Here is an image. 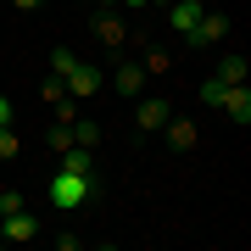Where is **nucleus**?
<instances>
[{
    "mask_svg": "<svg viewBox=\"0 0 251 251\" xmlns=\"http://www.w3.org/2000/svg\"><path fill=\"white\" fill-rule=\"evenodd\" d=\"M90 190H95V173H67V168H56L50 201H56V212H78V206L90 201Z\"/></svg>",
    "mask_w": 251,
    "mask_h": 251,
    "instance_id": "1",
    "label": "nucleus"
},
{
    "mask_svg": "<svg viewBox=\"0 0 251 251\" xmlns=\"http://www.w3.org/2000/svg\"><path fill=\"white\" fill-rule=\"evenodd\" d=\"M134 100H140V106H134V123L145 128V134H156V128L173 117V106H168L162 95H134Z\"/></svg>",
    "mask_w": 251,
    "mask_h": 251,
    "instance_id": "2",
    "label": "nucleus"
},
{
    "mask_svg": "<svg viewBox=\"0 0 251 251\" xmlns=\"http://www.w3.org/2000/svg\"><path fill=\"white\" fill-rule=\"evenodd\" d=\"M218 106H224V117H229V123H251V90H246V84H224V95H218Z\"/></svg>",
    "mask_w": 251,
    "mask_h": 251,
    "instance_id": "3",
    "label": "nucleus"
},
{
    "mask_svg": "<svg viewBox=\"0 0 251 251\" xmlns=\"http://www.w3.org/2000/svg\"><path fill=\"white\" fill-rule=\"evenodd\" d=\"M224 34H229V23H224V11H201L196 28H190V39H196L201 50H212V45H224Z\"/></svg>",
    "mask_w": 251,
    "mask_h": 251,
    "instance_id": "4",
    "label": "nucleus"
},
{
    "mask_svg": "<svg viewBox=\"0 0 251 251\" xmlns=\"http://www.w3.org/2000/svg\"><path fill=\"white\" fill-rule=\"evenodd\" d=\"M62 84H67V95H73V100H90V95L100 90V67H90V62H78V67H73V73H67Z\"/></svg>",
    "mask_w": 251,
    "mask_h": 251,
    "instance_id": "5",
    "label": "nucleus"
},
{
    "mask_svg": "<svg viewBox=\"0 0 251 251\" xmlns=\"http://www.w3.org/2000/svg\"><path fill=\"white\" fill-rule=\"evenodd\" d=\"M34 234H39V218H34V212H6V224H0V240L23 246V240H34Z\"/></svg>",
    "mask_w": 251,
    "mask_h": 251,
    "instance_id": "6",
    "label": "nucleus"
},
{
    "mask_svg": "<svg viewBox=\"0 0 251 251\" xmlns=\"http://www.w3.org/2000/svg\"><path fill=\"white\" fill-rule=\"evenodd\" d=\"M201 0H168V23L179 28V34H190V28H196V17H201Z\"/></svg>",
    "mask_w": 251,
    "mask_h": 251,
    "instance_id": "7",
    "label": "nucleus"
},
{
    "mask_svg": "<svg viewBox=\"0 0 251 251\" xmlns=\"http://www.w3.org/2000/svg\"><path fill=\"white\" fill-rule=\"evenodd\" d=\"M112 84H117V95H145V67L140 62H123Z\"/></svg>",
    "mask_w": 251,
    "mask_h": 251,
    "instance_id": "8",
    "label": "nucleus"
},
{
    "mask_svg": "<svg viewBox=\"0 0 251 251\" xmlns=\"http://www.w3.org/2000/svg\"><path fill=\"white\" fill-rule=\"evenodd\" d=\"M162 128H168V145H173V151H190V145H196V123H190V117H168Z\"/></svg>",
    "mask_w": 251,
    "mask_h": 251,
    "instance_id": "9",
    "label": "nucleus"
},
{
    "mask_svg": "<svg viewBox=\"0 0 251 251\" xmlns=\"http://www.w3.org/2000/svg\"><path fill=\"white\" fill-rule=\"evenodd\" d=\"M56 156H62L67 173H95V151L90 145H67V151H56Z\"/></svg>",
    "mask_w": 251,
    "mask_h": 251,
    "instance_id": "10",
    "label": "nucleus"
},
{
    "mask_svg": "<svg viewBox=\"0 0 251 251\" xmlns=\"http://www.w3.org/2000/svg\"><path fill=\"white\" fill-rule=\"evenodd\" d=\"M246 67H251L246 56H224V62H218V73H212V78H218V84H246Z\"/></svg>",
    "mask_w": 251,
    "mask_h": 251,
    "instance_id": "11",
    "label": "nucleus"
},
{
    "mask_svg": "<svg viewBox=\"0 0 251 251\" xmlns=\"http://www.w3.org/2000/svg\"><path fill=\"white\" fill-rule=\"evenodd\" d=\"M95 34L106 39V45H123V39H128V28H123V23H117L112 11H106V17H95Z\"/></svg>",
    "mask_w": 251,
    "mask_h": 251,
    "instance_id": "12",
    "label": "nucleus"
},
{
    "mask_svg": "<svg viewBox=\"0 0 251 251\" xmlns=\"http://www.w3.org/2000/svg\"><path fill=\"white\" fill-rule=\"evenodd\" d=\"M73 67H78V56H73L67 45H56V50H50V78H67Z\"/></svg>",
    "mask_w": 251,
    "mask_h": 251,
    "instance_id": "13",
    "label": "nucleus"
},
{
    "mask_svg": "<svg viewBox=\"0 0 251 251\" xmlns=\"http://www.w3.org/2000/svg\"><path fill=\"white\" fill-rule=\"evenodd\" d=\"M73 145H90V151H95V145H100V128L95 123H73Z\"/></svg>",
    "mask_w": 251,
    "mask_h": 251,
    "instance_id": "14",
    "label": "nucleus"
},
{
    "mask_svg": "<svg viewBox=\"0 0 251 251\" xmlns=\"http://www.w3.org/2000/svg\"><path fill=\"white\" fill-rule=\"evenodd\" d=\"M17 156V134H11V123H0V162Z\"/></svg>",
    "mask_w": 251,
    "mask_h": 251,
    "instance_id": "15",
    "label": "nucleus"
},
{
    "mask_svg": "<svg viewBox=\"0 0 251 251\" xmlns=\"http://www.w3.org/2000/svg\"><path fill=\"white\" fill-rule=\"evenodd\" d=\"M145 73H168L173 67V56H162V50H145V62H140Z\"/></svg>",
    "mask_w": 251,
    "mask_h": 251,
    "instance_id": "16",
    "label": "nucleus"
},
{
    "mask_svg": "<svg viewBox=\"0 0 251 251\" xmlns=\"http://www.w3.org/2000/svg\"><path fill=\"white\" fill-rule=\"evenodd\" d=\"M6 212H23V190H0V218Z\"/></svg>",
    "mask_w": 251,
    "mask_h": 251,
    "instance_id": "17",
    "label": "nucleus"
},
{
    "mask_svg": "<svg viewBox=\"0 0 251 251\" xmlns=\"http://www.w3.org/2000/svg\"><path fill=\"white\" fill-rule=\"evenodd\" d=\"M39 95H45V100H50V106H56V100H62V95H67V84H62V78H45V90H39Z\"/></svg>",
    "mask_w": 251,
    "mask_h": 251,
    "instance_id": "18",
    "label": "nucleus"
},
{
    "mask_svg": "<svg viewBox=\"0 0 251 251\" xmlns=\"http://www.w3.org/2000/svg\"><path fill=\"white\" fill-rule=\"evenodd\" d=\"M218 95H224V84H218V78H206V84H201V100H206V106H218Z\"/></svg>",
    "mask_w": 251,
    "mask_h": 251,
    "instance_id": "19",
    "label": "nucleus"
},
{
    "mask_svg": "<svg viewBox=\"0 0 251 251\" xmlns=\"http://www.w3.org/2000/svg\"><path fill=\"white\" fill-rule=\"evenodd\" d=\"M0 123H11V100L6 95H0Z\"/></svg>",
    "mask_w": 251,
    "mask_h": 251,
    "instance_id": "20",
    "label": "nucleus"
},
{
    "mask_svg": "<svg viewBox=\"0 0 251 251\" xmlns=\"http://www.w3.org/2000/svg\"><path fill=\"white\" fill-rule=\"evenodd\" d=\"M11 6H17V11H39V0H11Z\"/></svg>",
    "mask_w": 251,
    "mask_h": 251,
    "instance_id": "21",
    "label": "nucleus"
},
{
    "mask_svg": "<svg viewBox=\"0 0 251 251\" xmlns=\"http://www.w3.org/2000/svg\"><path fill=\"white\" fill-rule=\"evenodd\" d=\"M145 6H168V0H145Z\"/></svg>",
    "mask_w": 251,
    "mask_h": 251,
    "instance_id": "22",
    "label": "nucleus"
},
{
    "mask_svg": "<svg viewBox=\"0 0 251 251\" xmlns=\"http://www.w3.org/2000/svg\"><path fill=\"white\" fill-rule=\"evenodd\" d=\"M100 6H106V11H112V6H117V0H100Z\"/></svg>",
    "mask_w": 251,
    "mask_h": 251,
    "instance_id": "23",
    "label": "nucleus"
},
{
    "mask_svg": "<svg viewBox=\"0 0 251 251\" xmlns=\"http://www.w3.org/2000/svg\"><path fill=\"white\" fill-rule=\"evenodd\" d=\"M73 6H90V0H73Z\"/></svg>",
    "mask_w": 251,
    "mask_h": 251,
    "instance_id": "24",
    "label": "nucleus"
},
{
    "mask_svg": "<svg viewBox=\"0 0 251 251\" xmlns=\"http://www.w3.org/2000/svg\"><path fill=\"white\" fill-rule=\"evenodd\" d=\"M0 246H6V240H0Z\"/></svg>",
    "mask_w": 251,
    "mask_h": 251,
    "instance_id": "25",
    "label": "nucleus"
}]
</instances>
